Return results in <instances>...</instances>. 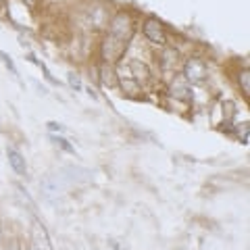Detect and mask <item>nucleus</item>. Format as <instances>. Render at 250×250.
<instances>
[{"label":"nucleus","instance_id":"obj_1","mask_svg":"<svg viewBox=\"0 0 250 250\" xmlns=\"http://www.w3.org/2000/svg\"><path fill=\"white\" fill-rule=\"evenodd\" d=\"M129 42L127 40H121V38H117L113 34H108L103 42V48H100V54H103V61L108 62V65H113V62L119 61L125 50H127Z\"/></svg>","mask_w":250,"mask_h":250},{"label":"nucleus","instance_id":"obj_2","mask_svg":"<svg viewBox=\"0 0 250 250\" xmlns=\"http://www.w3.org/2000/svg\"><path fill=\"white\" fill-rule=\"evenodd\" d=\"M108 34H113L117 38H121V40H131V36H134V21L127 13H117L113 21H111V27H108Z\"/></svg>","mask_w":250,"mask_h":250},{"label":"nucleus","instance_id":"obj_3","mask_svg":"<svg viewBox=\"0 0 250 250\" xmlns=\"http://www.w3.org/2000/svg\"><path fill=\"white\" fill-rule=\"evenodd\" d=\"M184 75H186V82L202 83L208 77V67H207V62L200 59H188L184 65Z\"/></svg>","mask_w":250,"mask_h":250},{"label":"nucleus","instance_id":"obj_4","mask_svg":"<svg viewBox=\"0 0 250 250\" xmlns=\"http://www.w3.org/2000/svg\"><path fill=\"white\" fill-rule=\"evenodd\" d=\"M144 36H146V40L148 42H152V44H167V34H165V27H163V23L159 19H154V17H148L144 21Z\"/></svg>","mask_w":250,"mask_h":250},{"label":"nucleus","instance_id":"obj_5","mask_svg":"<svg viewBox=\"0 0 250 250\" xmlns=\"http://www.w3.org/2000/svg\"><path fill=\"white\" fill-rule=\"evenodd\" d=\"M31 250H54L52 242L48 238V231H46V228L38 219L31 225Z\"/></svg>","mask_w":250,"mask_h":250},{"label":"nucleus","instance_id":"obj_6","mask_svg":"<svg viewBox=\"0 0 250 250\" xmlns=\"http://www.w3.org/2000/svg\"><path fill=\"white\" fill-rule=\"evenodd\" d=\"M65 179H62V175H46L42 182H40V190L44 194V198L48 200H54L59 196V194L62 192V188H65Z\"/></svg>","mask_w":250,"mask_h":250},{"label":"nucleus","instance_id":"obj_7","mask_svg":"<svg viewBox=\"0 0 250 250\" xmlns=\"http://www.w3.org/2000/svg\"><path fill=\"white\" fill-rule=\"evenodd\" d=\"M6 159H9V165L13 167V171L17 175H27V163H25V159H23V154L19 150L9 148V150H6Z\"/></svg>","mask_w":250,"mask_h":250},{"label":"nucleus","instance_id":"obj_8","mask_svg":"<svg viewBox=\"0 0 250 250\" xmlns=\"http://www.w3.org/2000/svg\"><path fill=\"white\" fill-rule=\"evenodd\" d=\"M100 80H103L104 85H108V88H115L117 82H119V77H117L113 65H108V62H104L103 67H100Z\"/></svg>","mask_w":250,"mask_h":250},{"label":"nucleus","instance_id":"obj_9","mask_svg":"<svg viewBox=\"0 0 250 250\" xmlns=\"http://www.w3.org/2000/svg\"><path fill=\"white\" fill-rule=\"evenodd\" d=\"M171 94H173L175 98H182V100H190L192 94H190V85H188V82L184 80H175L173 85H171Z\"/></svg>","mask_w":250,"mask_h":250},{"label":"nucleus","instance_id":"obj_10","mask_svg":"<svg viewBox=\"0 0 250 250\" xmlns=\"http://www.w3.org/2000/svg\"><path fill=\"white\" fill-rule=\"evenodd\" d=\"M238 80H240L242 90H244V94L248 96V94H250V71H248V69H244V71H240V77H238Z\"/></svg>","mask_w":250,"mask_h":250},{"label":"nucleus","instance_id":"obj_11","mask_svg":"<svg viewBox=\"0 0 250 250\" xmlns=\"http://www.w3.org/2000/svg\"><path fill=\"white\" fill-rule=\"evenodd\" d=\"M0 61L4 62V67L9 69V71H11L13 75H19V73H17V67H15V62H13V59H11L6 52H2V50H0Z\"/></svg>","mask_w":250,"mask_h":250},{"label":"nucleus","instance_id":"obj_12","mask_svg":"<svg viewBox=\"0 0 250 250\" xmlns=\"http://www.w3.org/2000/svg\"><path fill=\"white\" fill-rule=\"evenodd\" d=\"M67 82H69V85H71V88H73L75 92H80V90L83 88V83H82V80H80V75L73 73V71L67 75Z\"/></svg>","mask_w":250,"mask_h":250},{"label":"nucleus","instance_id":"obj_13","mask_svg":"<svg viewBox=\"0 0 250 250\" xmlns=\"http://www.w3.org/2000/svg\"><path fill=\"white\" fill-rule=\"evenodd\" d=\"M50 140H52V142L57 144V146H61L62 150H67V152H73V146L69 144V142H67V140L62 138V136H50Z\"/></svg>","mask_w":250,"mask_h":250},{"label":"nucleus","instance_id":"obj_14","mask_svg":"<svg viewBox=\"0 0 250 250\" xmlns=\"http://www.w3.org/2000/svg\"><path fill=\"white\" fill-rule=\"evenodd\" d=\"M46 127H48L50 131H59V134H62V131H65V127H62L61 123H57V121H48V123H46Z\"/></svg>","mask_w":250,"mask_h":250},{"label":"nucleus","instance_id":"obj_15","mask_svg":"<svg viewBox=\"0 0 250 250\" xmlns=\"http://www.w3.org/2000/svg\"><path fill=\"white\" fill-rule=\"evenodd\" d=\"M21 2L25 4V6H29V9H36V6H38V2H40V0H21Z\"/></svg>","mask_w":250,"mask_h":250},{"label":"nucleus","instance_id":"obj_16","mask_svg":"<svg viewBox=\"0 0 250 250\" xmlns=\"http://www.w3.org/2000/svg\"><path fill=\"white\" fill-rule=\"evenodd\" d=\"M0 2H2V0H0Z\"/></svg>","mask_w":250,"mask_h":250}]
</instances>
